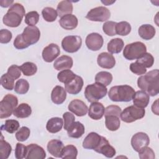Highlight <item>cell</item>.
Masks as SVG:
<instances>
[{"label":"cell","instance_id":"1","mask_svg":"<svg viewBox=\"0 0 159 159\" xmlns=\"http://www.w3.org/2000/svg\"><path fill=\"white\" fill-rule=\"evenodd\" d=\"M40 32L37 27L29 26L25 27L23 32L19 34L14 40V46L19 50L29 47L36 43L40 39Z\"/></svg>","mask_w":159,"mask_h":159},{"label":"cell","instance_id":"2","mask_svg":"<svg viewBox=\"0 0 159 159\" xmlns=\"http://www.w3.org/2000/svg\"><path fill=\"white\" fill-rule=\"evenodd\" d=\"M158 73V70L155 69L140 76L137 80L138 87L151 96H157L159 93Z\"/></svg>","mask_w":159,"mask_h":159},{"label":"cell","instance_id":"3","mask_svg":"<svg viewBox=\"0 0 159 159\" xmlns=\"http://www.w3.org/2000/svg\"><path fill=\"white\" fill-rule=\"evenodd\" d=\"M25 16L24 6L19 3H14L2 18L3 23L10 27H17L21 24L23 17Z\"/></svg>","mask_w":159,"mask_h":159},{"label":"cell","instance_id":"4","mask_svg":"<svg viewBox=\"0 0 159 159\" xmlns=\"http://www.w3.org/2000/svg\"><path fill=\"white\" fill-rule=\"evenodd\" d=\"M135 94L134 89L127 84L114 86L108 93L109 99L114 102H129Z\"/></svg>","mask_w":159,"mask_h":159},{"label":"cell","instance_id":"5","mask_svg":"<svg viewBox=\"0 0 159 159\" xmlns=\"http://www.w3.org/2000/svg\"><path fill=\"white\" fill-rule=\"evenodd\" d=\"M107 89L104 85L95 83L88 85L84 90V96L89 102H97L106 96Z\"/></svg>","mask_w":159,"mask_h":159},{"label":"cell","instance_id":"6","mask_svg":"<svg viewBox=\"0 0 159 159\" xmlns=\"http://www.w3.org/2000/svg\"><path fill=\"white\" fill-rule=\"evenodd\" d=\"M18 104L17 98L12 94H6L0 102V118L10 117Z\"/></svg>","mask_w":159,"mask_h":159},{"label":"cell","instance_id":"7","mask_svg":"<svg viewBox=\"0 0 159 159\" xmlns=\"http://www.w3.org/2000/svg\"><path fill=\"white\" fill-rule=\"evenodd\" d=\"M147 52L145 45L141 42H135L125 45L123 50V55L128 60L138 59Z\"/></svg>","mask_w":159,"mask_h":159},{"label":"cell","instance_id":"8","mask_svg":"<svg viewBox=\"0 0 159 159\" xmlns=\"http://www.w3.org/2000/svg\"><path fill=\"white\" fill-rule=\"evenodd\" d=\"M145 114L144 108L137 107L135 106H130L125 108L120 113L121 120L126 123H131L137 120L142 119Z\"/></svg>","mask_w":159,"mask_h":159},{"label":"cell","instance_id":"9","mask_svg":"<svg viewBox=\"0 0 159 159\" xmlns=\"http://www.w3.org/2000/svg\"><path fill=\"white\" fill-rule=\"evenodd\" d=\"M111 17L110 11L104 6H99L91 9L86 16V18L91 21L104 22Z\"/></svg>","mask_w":159,"mask_h":159},{"label":"cell","instance_id":"10","mask_svg":"<svg viewBox=\"0 0 159 159\" xmlns=\"http://www.w3.org/2000/svg\"><path fill=\"white\" fill-rule=\"evenodd\" d=\"M82 45V39L78 35L65 37L61 41L63 49L68 53H75L80 50Z\"/></svg>","mask_w":159,"mask_h":159},{"label":"cell","instance_id":"11","mask_svg":"<svg viewBox=\"0 0 159 159\" xmlns=\"http://www.w3.org/2000/svg\"><path fill=\"white\" fill-rule=\"evenodd\" d=\"M106 139H107L96 132H90L84 138L83 142V147L85 149L93 150L95 152H97Z\"/></svg>","mask_w":159,"mask_h":159},{"label":"cell","instance_id":"12","mask_svg":"<svg viewBox=\"0 0 159 159\" xmlns=\"http://www.w3.org/2000/svg\"><path fill=\"white\" fill-rule=\"evenodd\" d=\"M150 143V139L148 135L140 132L134 134L131 139V145L135 152H139L142 148L147 147Z\"/></svg>","mask_w":159,"mask_h":159},{"label":"cell","instance_id":"13","mask_svg":"<svg viewBox=\"0 0 159 159\" xmlns=\"http://www.w3.org/2000/svg\"><path fill=\"white\" fill-rule=\"evenodd\" d=\"M85 43L88 49L92 51H98L102 47L104 40L101 35L93 32L87 35Z\"/></svg>","mask_w":159,"mask_h":159},{"label":"cell","instance_id":"14","mask_svg":"<svg viewBox=\"0 0 159 159\" xmlns=\"http://www.w3.org/2000/svg\"><path fill=\"white\" fill-rule=\"evenodd\" d=\"M60 53V49L58 45L52 43L45 47L42 51V58L46 62L50 63L55 60Z\"/></svg>","mask_w":159,"mask_h":159},{"label":"cell","instance_id":"15","mask_svg":"<svg viewBox=\"0 0 159 159\" xmlns=\"http://www.w3.org/2000/svg\"><path fill=\"white\" fill-rule=\"evenodd\" d=\"M83 84L84 82L83 78L81 76L76 75L74 78L65 84V88L69 94L75 95L78 94L81 91Z\"/></svg>","mask_w":159,"mask_h":159},{"label":"cell","instance_id":"16","mask_svg":"<svg viewBox=\"0 0 159 159\" xmlns=\"http://www.w3.org/2000/svg\"><path fill=\"white\" fill-rule=\"evenodd\" d=\"M46 157L45 150L36 143H31L27 146L26 159H44Z\"/></svg>","mask_w":159,"mask_h":159},{"label":"cell","instance_id":"17","mask_svg":"<svg viewBox=\"0 0 159 159\" xmlns=\"http://www.w3.org/2000/svg\"><path fill=\"white\" fill-rule=\"evenodd\" d=\"M68 108L70 111L79 117L85 116L88 111L87 105L83 101L78 99L72 100L68 104Z\"/></svg>","mask_w":159,"mask_h":159},{"label":"cell","instance_id":"18","mask_svg":"<svg viewBox=\"0 0 159 159\" xmlns=\"http://www.w3.org/2000/svg\"><path fill=\"white\" fill-rule=\"evenodd\" d=\"M98 65L106 69H111L116 65V60L112 55L107 52L101 53L97 58Z\"/></svg>","mask_w":159,"mask_h":159},{"label":"cell","instance_id":"19","mask_svg":"<svg viewBox=\"0 0 159 159\" xmlns=\"http://www.w3.org/2000/svg\"><path fill=\"white\" fill-rule=\"evenodd\" d=\"M105 108L103 104L99 102H91L88 109V116L94 120L101 119L104 114Z\"/></svg>","mask_w":159,"mask_h":159},{"label":"cell","instance_id":"20","mask_svg":"<svg viewBox=\"0 0 159 159\" xmlns=\"http://www.w3.org/2000/svg\"><path fill=\"white\" fill-rule=\"evenodd\" d=\"M132 99L134 106L140 108H145L149 103L150 95L145 91L140 90L135 92Z\"/></svg>","mask_w":159,"mask_h":159},{"label":"cell","instance_id":"21","mask_svg":"<svg viewBox=\"0 0 159 159\" xmlns=\"http://www.w3.org/2000/svg\"><path fill=\"white\" fill-rule=\"evenodd\" d=\"M64 147L63 143L58 139H53L50 140L47 143V150L55 157L61 158V152Z\"/></svg>","mask_w":159,"mask_h":159},{"label":"cell","instance_id":"22","mask_svg":"<svg viewBox=\"0 0 159 159\" xmlns=\"http://www.w3.org/2000/svg\"><path fill=\"white\" fill-rule=\"evenodd\" d=\"M59 24L60 26L65 30H73L77 27L78 20L75 15L68 14L60 18Z\"/></svg>","mask_w":159,"mask_h":159},{"label":"cell","instance_id":"23","mask_svg":"<svg viewBox=\"0 0 159 159\" xmlns=\"http://www.w3.org/2000/svg\"><path fill=\"white\" fill-rule=\"evenodd\" d=\"M73 61L71 57L62 55L58 58L53 63V67L57 70H64L71 68Z\"/></svg>","mask_w":159,"mask_h":159},{"label":"cell","instance_id":"24","mask_svg":"<svg viewBox=\"0 0 159 159\" xmlns=\"http://www.w3.org/2000/svg\"><path fill=\"white\" fill-rule=\"evenodd\" d=\"M66 93L64 88L61 86H55L51 93V99L55 104H61L66 99Z\"/></svg>","mask_w":159,"mask_h":159},{"label":"cell","instance_id":"25","mask_svg":"<svg viewBox=\"0 0 159 159\" xmlns=\"http://www.w3.org/2000/svg\"><path fill=\"white\" fill-rule=\"evenodd\" d=\"M84 125L79 121H75L67 130V134L71 138L78 139L84 134Z\"/></svg>","mask_w":159,"mask_h":159},{"label":"cell","instance_id":"26","mask_svg":"<svg viewBox=\"0 0 159 159\" xmlns=\"http://www.w3.org/2000/svg\"><path fill=\"white\" fill-rule=\"evenodd\" d=\"M63 125V119L60 117H55L50 119L46 124V129L50 133L55 134L60 131Z\"/></svg>","mask_w":159,"mask_h":159},{"label":"cell","instance_id":"27","mask_svg":"<svg viewBox=\"0 0 159 159\" xmlns=\"http://www.w3.org/2000/svg\"><path fill=\"white\" fill-rule=\"evenodd\" d=\"M138 33L142 39L148 40L155 36L156 30L150 24H143L139 28Z\"/></svg>","mask_w":159,"mask_h":159},{"label":"cell","instance_id":"28","mask_svg":"<svg viewBox=\"0 0 159 159\" xmlns=\"http://www.w3.org/2000/svg\"><path fill=\"white\" fill-rule=\"evenodd\" d=\"M32 114L31 107L27 103L20 104L14 111L13 114L17 118H27Z\"/></svg>","mask_w":159,"mask_h":159},{"label":"cell","instance_id":"29","mask_svg":"<svg viewBox=\"0 0 159 159\" xmlns=\"http://www.w3.org/2000/svg\"><path fill=\"white\" fill-rule=\"evenodd\" d=\"M73 7L71 2L67 0L60 1L58 4L57 7L58 15L61 17L65 15L71 14L73 12Z\"/></svg>","mask_w":159,"mask_h":159},{"label":"cell","instance_id":"30","mask_svg":"<svg viewBox=\"0 0 159 159\" xmlns=\"http://www.w3.org/2000/svg\"><path fill=\"white\" fill-rule=\"evenodd\" d=\"M124 45V41L120 38H115L111 39L107 43V48L111 53H120Z\"/></svg>","mask_w":159,"mask_h":159},{"label":"cell","instance_id":"31","mask_svg":"<svg viewBox=\"0 0 159 159\" xmlns=\"http://www.w3.org/2000/svg\"><path fill=\"white\" fill-rule=\"evenodd\" d=\"M120 124L119 117L115 115L105 116V125L108 130L116 131L119 129Z\"/></svg>","mask_w":159,"mask_h":159},{"label":"cell","instance_id":"32","mask_svg":"<svg viewBox=\"0 0 159 159\" xmlns=\"http://www.w3.org/2000/svg\"><path fill=\"white\" fill-rule=\"evenodd\" d=\"M96 152L101 153L107 158H112L116 155V151L115 148L109 144V141L106 139L101 144Z\"/></svg>","mask_w":159,"mask_h":159},{"label":"cell","instance_id":"33","mask_svg":"<svg viewBox=\"0 0 159 159\" xmlns=\"http://www.w3.org/2000/svg\"><path fill=\"white\" fill-rule=\"evenodd\" d=\"M78 155V150L75 145H68L63 147L61 158L63 159H76Z\"/></svg>","mask_w":159,"mask_h":159},{"label":"cell","instance_id":"34","mask_svg":"<svg viewBox=\"0 0 159 159\" xmlns=\"http://www.w3.org/2000/svg\"><path fill=\"white\" fill-rule=\"evenodd\" d=\"M96 83H101L105 86L111 84L112 81V75L108 71H99L96 75L95 76Z\"/></svg>","mask_w":159,"mask_h":159},{"label":"cell","instance_id":"35","mask_svg":"<svg viewBox=\"0 0 159 159\" xmlns=\"http://www.w3.org/2000/svg\"><path fill=\"white\" fill-rule=\"evenodd\" d=\"M19 122L14 119H7L5 121L4 124L1 125V130H5L9 134H13L19 128Z\"/></svg>","mask_w":159,"mask_h":159},{"label":"cell","instance_id":"36","mask_svg":"<svg viewBox=\"0 0 159 159\" xmlns=\"http://www.w3.org/2000/svg\"><path fill=\"white\" fill-rule=\"evenodd\" d=\"M42 14L43 19L49 22L55 21L58 16L57 10L51 7H46L43 8L42 11Z\"/></svg>","mask_w":159,"mask_h":159},{"label":"cell","instance_id":"37","mask_svg":"<svg viewBox=\"0 0 159 159\" xmlns=\"http://www.w3.org/2000/svg\"><path fill=\"white\" fill-rule=\"evenodd\" d=\"M131 31L130 24L126 21H121L116 24V34L125 36L128 35Z\"/></svg>","mask_w":159,"mask_h":159},{"label":"cell","instance_id":"38","mask_svg":"<svg viewBox=\"0 0 159 159\" xmlns=\"http://www.w3.org/2000/svg\"><path fill=\"white\" fill-rule=\"evenodd\" d=\"M20 67L22 73L27 76L35 75L37 71V65L35 63L30 61L24 63Z\"/></svg>","mask_w":159,"mask_h":159},{"label":"cell","instance_id":"39","mask_svg":"<svg viewBox=\"0 0 159 159\" xmlns=\"http://www.w3.org/2000/svg\"><path fill=\"white\" fill-rule=\"evenodd\" d=\"M29 89V83L24 78L18 80L15 84L14 91L17 94H24L28 92Z\"/></svg>","mask_w":159,"mask_h":159},{"label":"cell","instance_id":"40","mask_svg":"<svg viewBox=\"0 0 159 159\" xmlns=\"http://www.w3.org/2000/svg\"><path fill=\"white\" fill-rule=\"evenodd\" d=\"M137 62L142 65L144 68H150L154 63V58L150 53L145 52L136 60Z\"/></svg>","mask_w":159,"mask_h":159},{"label":"cell","instance_id":"41","mask_svg":"<svg viewBox=\"0 0 159 159\" xmlns=\"http://www.w3.org/2000/svg\"><path fill=\"white\" fill-rule=\"evenodd\" d=\"M12 152V147L11 145L3 139L1 135L0 140V154L2 159H7Z\"/></svg>","mask_w":159,"mask_h":159},{"label":"cell","instance_id":"42","mask_svg":"<svg viewBox=\"0 0 159 159\" xmlns=\"http://www.w3.org/2000/svg\"><path fill=\"white\" fill-rule=\"evenodd\" d=\"M14 80L6 73L1 76V84L4 89L11 91L14 88Z\"/></svg>","mask_w":159,"mask_h":159},{"label":"cell","instance_id":"43","mask_svg":"<svg viewBox=\"0 0 159 159\" xmlns=\"http://www.w3.org/2000/svg\"><path fill=\"white\" fill-rule=\"evenodd\" d=\"M75 75H76V74H75L70 69L64 70L58 73L57 78L60 82L66 84L70 80H71L73 78H74L75 76Z\"/></svg>","mask_w":159,"mask_h":159},{"label":"cell","instance_id":"44","mask_svg":"<svg viewBox=\"0 0 159 159\" xmlns=\"http://www.w3.org/2000/svg\"><path fill=\"white\" fill-rule=\"evenodd\" d=\"M39 20V14L35 11H30L25 16V23L29 26H34L36 25Z\"/></svg>","mask_w":159,"mask_h":159},{"label":"cell","instance_id":"45","mask_svg":"<svg viewBox=\"0 0 159 159\" xmlns=\"http://www.w3.org/2000/svg\"><path fill=\"white\" fill-rule=\"evenodd\" d=\"M117 22L114 21H107L102 25L103 32L109 36H114L116 35V25Z\"/></svg>","mask_w":159,"mask_h":159},{"label":"cell","instance_id":"46","mask_svg":"<svg viewBox=\"0 0 159 159\" xmlns=\"http://www.w3.org/2000/svg\"><path fill=\"white\" fill-rule=\"evenodd\" d=\"M30 130L25 126L22 127L16 134V138L19 142L25 141L30 136Z\"/></svg>","mask_w":159,"mask_h":159},{"label":"cell","instance_id":"47","mask_svg":"<svg viewBox=\"0 0 159 159\" xmlns=\"http://www.w3.org/2000/svg\"><path fill=\"white\" fill-rule=\"evenodd\" d=\"M138 152L140 159H154L155 157L153 150L147 146L143 147Z\"/></svg>","mask_w":159,"mask_h":159},{"label":"cell","instance_id":"48","mask_svg":"<svg viewBox=\"0 0 159 159\" xmlns=\"http://www.w3.org/2000/svg\"><path fill=\"white\" fill-rule=\"evenodd\" d=\"M27 153V146L24 145L17 143L16 144V149H15V157L17 159H22L25 158Z\"/></svg>","mask_w":159,"mask_h":159},{"label":"cell","instance_id":"49","mask_svg":"<svg viewBox=\"0 0 159 159\" xmlns=\"http://www.w3.org/2000/svg\"><path fill=\"white\" fill-rule=\"evenodd\" d=\"M63 119L64 120V129L67 130L75 122V117L72 113L70 112H65L63 114Z\"/></svg>","mask_w":159,"mask_h":159},{"label":"cell","instance_id":"50","mask_svg":"<svg viewBox=\"0 0 159 159\" xmlns=\"http://www.w3.org/2000/svg\"><path fill=\"white\" fill-rule=\"evenodd\" d=\"M130 70L133 73L137 75H143L147 72L146 68H144L142 65H140L139 63L137 61L130 63Z\"/></svg>","mask_w":159,"mask_h":159},{"label":"cell","instance_id":"51","mask_svg":"<svg viewBox=\"0 0 159 159\" xmlns=\"http://www.w3.org/2000/svg\"><path fill=\"white\" fill-rule=\"evenodd\" d=\"M7 73L10 76L16 80L21 76L20 67L16 65H12L8 68Z\"/></svg>","mask_w":159,"mask_h":159},{"label":"cell","instance_id":"52","mask_svg":"<svg viewBox=\"0 0 159 159\" xmlns=\"http://www.w3.org/2000/svg\"><path fill=\"white\" fill-rule=\"evenodd\" d=\"M121 113V108L116 105L108 106L104 111V116L108 115H115L120 117Z\"/></svg>","mask_w":159,"mask_h":159},{"label":"cell","instance_id":"53","mask_svg":"<svg viewBox=\"0 0 159 159\" xmlns=\"http://www.w3.org/2000/svg\"><path fill=\"white\" fill-rule=\"evenodd\" d=\"M12 37V33L7 29H1L0 30V42L1 43H9Z\"/></svg>","mask_w":159,"mask_h":159},{"label":"cell","instance_id":"54","mask_svg":"<svg viewBox=\"0 0 159 159\" xmlns=\"http://www.w3.org/2000/svg\"><path fill=\"white\" fill-rule=\"evenodd\" d=\"M14 2V1H7V0H1L0 1V4H1V6L2 7H7L10 6H12V3Z\"/></svg>","mask_w":159,"mask_h":159}]
</instances>
